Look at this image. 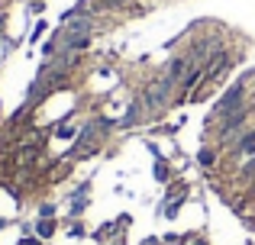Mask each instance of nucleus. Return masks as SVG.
<instances>
[{
    "label": "nucleus",
    "mask_w": 255,
    "mask_h": 245,
    "mask_svg": "<svg viewBox=\"0 0 255 245\" xmlns=\"http://www.w3.org/2000/svg\"><path fill=\"white\" fill-rule=\"evenodd\" d=\"M252 123H255V94H252L239 110H233L230 116H223V120L213 126V145H217L220 152H226L246 129H249Z\"/></svg>",
    "instance_id": "nucleus-1"
},
{
    "label": "nucleus",
    "mask_w": 255,
    "mask_h": 245,
    "mask_svg": "<svg viewBox=\"0 0 255 245\" xmlns=\"http://www.w3.org/2000/svg\"><path fill=\"white\" fill-rule=\"evenodd\" d=\"M252 81H255V68H249L243 78H239V81H233L230 87L220 94V100L213 103V110L207 113V120H204L207 129H210V126H217L223 116H230L233 110H239L246 100H249V97H252Z\"/></svg>",
    "instance_id": "nucleus-2"
},
{
    "label": "nucleus",
    "mask_w": 255,
    "mask_h": 245,
    "mask_svg": "<svg viewBox=\"0 0 255 245\" xmlns=\"http://www.w3.org/2000/svg\"><path fill=\"white\" fill-rule=\"evenodd\" d=\"M110 129H113V120H107V116H97V120L84 123L81 132H78V142L71 145V152H68V158L71 162H87V158H94L104 149Z\"/></svg>",
    "instance_id": "nucleus-3"
},
{
    "label": "nucleus",
    "mask_w": 255,
    "mask_h": 245,
    "mask_svg": "<svg viewBox=\"0 0 255 245\" xmlns=\"http://www.w3.org/2000/svg\"><path fill=\"white\" fill-rule=\"evenodd\" d=\"M223 155H226V162H230V164H236V168L246 162V158H252V155H255V123H252L249 129H246L243 136L236 139V142L230 145V149L223 152Z\"/></svg>",
    "instance_id": "nucleus-4"
},
{
    "label": "nucleus",
    "mask_w": 255,
    "mask_h": 245,
    "mask_svg": "<svg viewBox=\"0 0 255 245\" xmlns=\"http://www.w3.org/2000/svg\"><path fill=\"white\" fill-rule=\"evenodd\" d=\"M197 164H200L204 171L217 168V164H220V149H217V145H204V149L197 152Z\"/></svg>",
    "instance_id": "nucleus-5"
},
{
    "label": "nucleus",
    "mask_w": 255,
    "mask_h": 245,
    "mask_svg": "<svg viewBox=\"0 0 255 245\" xmlns=\"http://www.w3.org/2000/svg\"><path fill=\"white\" fill-rule=\"evenodd\" d=\"M55 233H58V220H36L32 223V236H39V239H55Z\"/></svg>",
    "instance_id": "nucleus-6"
},
{
    "label": "nucleus",
    "mask_w": 255,
    "mask_h": 245,
    "mask_svg": "<svg viewBox=\"0 0 255 245\" xmlns=\"http://www.w3.org/2000/svg\"><path fill=\"white\" fill-rule=\"evenodd\" d=\"M152 174H155L158 184H171V181H174L171 162H168V158H155V168H152Z\"/></svg>",
    "instance_id": "nucleus-7"
},
{
    "label": "nucleus",
    "mask_w": 255,
    "mask_h": 245,
    "mask_svg": "<svg viewBox=\"0 0 255 245\" xmlns=\"http://www.w3.org/2000/svg\"><path fill=\"white\" fill-rule=\"evenodd\" d=\"M184 194H187V181H171V184H165V197H162V203L174 200V197H184Z\"/></svg>",
    "instance_id": "nucleus-8"
},
{
    "label": "nucleus",
    "mask_w": 255,
    "mask_h": 245,
    "mask_svg": "<svg viewBox=\"0 0 255 245\" xmlns=\"http://www.w3.org/2000/svg\"><path fill=\"white\" fill-rule=\"evenodd\" d=\"M78 132H81V126H75V123L62 120V123H58V129H55V136H58V139H75Z\"/></svg>",
    "instance_id": "nucleus-9"
},
{
    "label": "nucleus",
    "mask_w": 255,
    "mask_h": 245,
    "mask_svg": "<svg viewBox=\"0 0 255 245\" xmlns=\"http://www.w3.org/2000/svg\"><path fill=\"white\" fill-rule=\"evenodd\" d=\"M84 236H87V229H84V223H71V226H68V239H84Z\"/></svg>",
    "instance_id": "nucleus-10"
},
{
    "label": "nucleus",
    "mask_w": 255,
    "mask_h": 245,
    "mask_svg": "<svg viewBox=\"0 0 255 245\" xmlns=\"http://www.w3.org/2000/svg\"><path fill=\"white\" fill-rule=\"evenodd\" d=\"M45 29H49V23H45V19H39L36 29H32V36H29V42H39V39L45 36Z\"/></svg>",
    "instance_id": "nucleus-11"
},
{
    "label": "nucleus",
    "mask_w": 255,
    "mask_h": 245,
    "mask_svg": "<svg viewBox=\"0 0 255 245\" xmlns=\"http://www.w3.org/2000/svg\"><path fill=\"white\" fill-rule=\"evenodd\" d=\"M39 220H55V203H42L39 207Z\"/></svg>",
    "instance_id": "nucleus-12"
},
{
    "label": "nucleus",
    "mask_w": 255,
    "mask_h": 245,
    "mask_svg": "<svg viewBox=\"0 0 255 245\" xmlns=\"http://www.w3.org/2000/svg\"><path fill=\"white\" fill-rule=\"evenodd\" d=\"M29 13H32V16H42V13H45V3H42V0H29Z\"/></svg>",
    "instance_id": "nucleus-13"
},
{
    "label": "nucleus",
    "mask_w": 255,
    "mask_h": 245,
    "mask_svg": "<svg viewBox=\"0 0 255 245\" xmlns=\"http://www.w3.org/2000/svg\"><path fill=\"white\" fill-rule=\"evenodd\" d=\"M16 245H42V239H39V236H23Z\"/></svg>",
    "instance_id": "nucleus-14"
},
{
    "label": "nucleus",
    "mask_w": 255,
    "mask_h": 245,
    "mask_svg": "<svg viewBox=\"0 0 255 245\" xmlns=\"http://www.w3.org/2000/svg\"><path fill=\"white\" fill-rule=\"evenodd\" d=\"M139 245H165V242L158 239V236H149V239H142V242H139Z\"/></svg>",
    "instance_id": "nucleus-15"
},
{
    "label": "nucleus",
    "mask_w": 255,
    "mask_h": 245,
    "mask_svg": "<svg viewBox=\"0 0 255 245\" xmlns=\"http://www.w3.org/2000/svg\"><path fill=\"white\" fill-rule=\"evenodd\" d=\"M191 245H207V242L200 239V236H194V239H191Z\"/></svg>",
    "instance_id": "nucleus-16"
},
{
    "label": "nucleus",
    "mask_w": 255,
    "mask_h": 245,
    "mask_svg": "<svg viewBox=\"0 0 255 245\" xmlns=\"http://www.w3.org/2000/svg\"><path fill=\"white\" fill-rule=\"evenodd\" d=\"M3 226H6V220H0V229H3Z\"/></svg>",
    "instance_id": "nucleus-17"
},
{
    "label": "nucleus",
    "mask_w": 255,
    "mask_h": 245,
    "mask_svg": "<svg viewBox=\"0 0 255 245\" xmlns=\"http://www.w3.org/2000/svg\"><path fill=\"white\" fill-rule=\"evenodd\" d=\"M246 245H252V242H246Z\"/></svg>",
    "instance_id": "nucleus-18"
}]
</instances>
